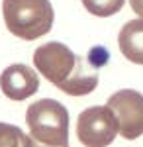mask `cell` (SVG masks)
Returning <instances> with one entry per match:
<instances>
[{"mask_svg": "<svg viewBox=\"0 0 143 147\" xmlns=\"http://www.w3.org/2000/svg\"><path fill=\"white\" fill-rule=\"evenodd\" d=\"M33 65L39 75L69 96H84L98 86V69L61 41L39 45L33 53Z\"/></svg>", "mask_w": 143, "mask_h": 147, "instance_id": "obj_1", "label": "cell"}, {"mask_svg": "<svg viewBox=\"0 0 143 147\" xmlns=\"http://www.w3.org/2000/svg\"><path fill=\"white\" fill-rule=\"evenodd\" d=\"M26 124L32 147H69V112L61 102L41 98L28 106Z\"/></svg>", "mask_w": 143, "mask_h": 147, "instance_id": "obj_2", "label": "cell"}, {"mask_svg": "<svg viewBox=\"0 0 143 147\" xmlns=\"http://www.w3.org/2000/svg\"><path fill=\"white\" fill-rule=\"evenodd\" d=\"M2 16L8 32L26 41L49 34L55 20L49 0H2Z\"/></svg>", "mask_w": 143, "mask_h": 147, "instance_id": "obj_3", "label": "cell"}, {"mask_svg": "<svg viewBox=\"0 0 143 147\" xmlns=\"http://www.w3.org/2000/svg\"><path fill=\"white\" fill-rule=\"evenodd\" d=\"M118 134V118L108 106H90L77 120V137L84 147H108Z\"/></svg>", "mask_w": 143, "mask_h": 147, "instance_id": "obj_4", "label": "cell"}, {"mask_svg": "<svg viewBox=\"0 0 143 147\" xmlns=\"http://www.w3.org/2000/svg\"><path fill=\"white\" fill-rule=\"evenodd\" d=\"M112 112L118 118L120 136L123 139H137L143 136V94L132 88L114 92L108 104Z\"/></svg>", "mask_w": 143, "mask_h": 147, "instance_id": "obj_5", "label": "cell"}, {"mask_svg": "<svg viewBox=\"0 0 143 147\" xmlns=\"http://www.w3.org/2000/svg\"><path fill=\"white\" fill-rule=\"evenodd\" d=\"M0 88L6 98L22 102L33 96L39 88V77L32 67L16 63L2 71L0 75Z\"/></svg>", "mask_w": 143, "mask_h": 147, "instance_id": "obj_6", "label": "cell"}, {"mask_svg": "<svg viewBox=\"0 0 143 147\" xmlns=\"http://www.w3.org/2000/svg\"><path fill=\"white\" fill-rule=\"evenodd\" d=\"M118 47L130 63L143 65V20L127 22L118 34Z\"/></svg>", "mask_w": 143, "mask_h": 147, "instance_id": "obj_7", "label": "cell"}, {"mask_svg": "<svg viewBox=\"0 0 143 147\" xmlns=\"http://www.w3.org/2000/svg\"><path fill=\"white\" fill-rule=\"evenodd\" d=\"M0 147H32V143L18 125L0 122Z\"/></svg>", "mask_w": 143, "mask_h": 147, "instance_id": "obj_8", "label": "cell"}, {"mask_svg": "<svg viewBox=\"0 0 143 147\" xmlns=\"http://www.w3.org/2000/svg\"><path fill=\"white\" fill-rule=\"evenodd\" d=\"M123 2L125 0H82V6L98 18H108L123 8Z\"/></svg>", "mask_w": 143, "mask_h": 147, "instance_id": "obj_9", "label": "cell"}, {"mask_svg": "<svg viewBox=\"0 0 143 147\" xmlns=\"http://www.w3.org/2000/svg\"><path fill=\"white\" fill-rule=\"evenodd\" d=\"M130 6H132V10L143 20V0H130Z\"/></svg>", "mask_w": 143, "mask_h": 147, "instance_id": "obj_10", "label": "cell"}]
</instances>
